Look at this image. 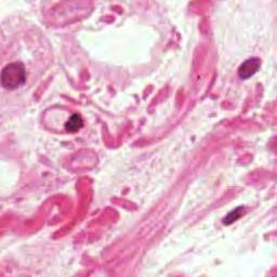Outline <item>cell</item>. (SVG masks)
<instances>
[{"label":"cell","instance_id":"obj_2","mask_svg":"<svg viewBox=\"0 0 277 277\" xmlns=\"http://www.w3.org/2000/svg\"><path fill=\"white\" fill-rule=\"evenodd\" d=\"M261 66V61L258 57H251V59L246 60L238 69V76L241 79H248L251 76H254L256 73L259 71Z\"/></svg>","mask_w":277,"mask_h":277},{"label":"cell","instance_id":"obj_3","mask_svg":"<svg viewBox=\"0 0 277 277\" xmlns=\"http://www.w3.org/2000/svg\"><path fill=\"white\" fill-rule=\"evenodd\" d=\"M82 127H84V121H82L80 115H77V114L73 115L65 124V130H67L69 132H72V133L77 132V131H79Z\"/></svg>","mask_w":277,"mask_h":277},{"label":"cell","instance_id":"obj_4","mask_svg":"<svg viewBox=\"0 0 277 277\" xmlns=\"http://www.w3.org/2000/svg\"><path fill=\"white\" fill-rule=\"evenodd\" d=\"M242 213H244V207H238L235 209V210H233L228 213V215L224 218V220H223V223L226 225L232 224L233 222L237 221L238 219L241 217Z\"/></svg>","mask_w":277,"mask_h":277},{"label":"cell","instance_id":"obj_1","mask_svg":"<svg viewBox=\"0 0 277 277\" xmlns=\"http://www.w3.org/2000/svg\"><path fill=\"white\" fill-rule=\"evenodd\" d=\"M26 81L25 67L20 62L11 63L2 70L1 84L4 89L16 90Z\"/></svg>","mask_w":277,"mask_h":277}]
</instances>
